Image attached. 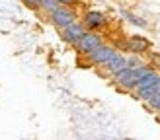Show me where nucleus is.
<instances>
[{
  "label": "nucleus",
  "instance_id": "nucleus-1",
  "mask_svg": "<svg viewBox=\"0 0 160 140\" xmlns=\"http://www.w3.org/2000/svg\"><path fill=\"white\" fill-rule=\"evenodd\" d=\"M115 49L117 51H121L125 54H147L150 53V49H152V41L147 37H142V35H131V37H127L123 39L119 45H115Z\"/></svg>",
  "mask_w": 160,
  "mask_h": 140
},
{
  "label": "nucleus",
  "instance_id": "nucleus-2",
  "mask_svg": "<svg viewBox=\"0 0 160 140\" xmlns=\"http://www.w3.org/2000/svg\"><path fill=\"white\" fill-rule=\"evenodd\" d=\"M78 20V12L76 8H68V6H59L55 12H51L47 16V21L51 23L55 29H65L67 26H70L72 21Z\"/></svg>",
  "mask_w": 160,
  "mask_h": 140
},
{
  "label": "nucleus",
  "instance_id": "nucleus-3",
  "mask_svg": "<svg viewBox=\"0 0 160 140\" xmlns=\"http://www.w3.org/2000/svg\"><path fill=\"white\" fill-rule=\"evenodd\" d=\"M115 53H117L115 45H111V43H102L96 51H92L90 54H86V57H82V58H84V64H86V66L102 68Z\"/></svg>",
  "mask_w": 160,
  "mask_h": 140
},
{
  "label": "nucleus",
  "instance_id": "nucleus-4",
  "mask_svg": "<svg viewBox=\"0 0 160 140\" xmlns=\"http://www.w3.org/2000/svg\"><path fill=\"white\" fill-rule=\"evenodd\" d=\"M102 43H106V37L98 31H86V33L78 39V43L74 45L76 53L80 57H86V54H90L92 51H96Z\"/></svg>",
  "mask_w": 160,
  "mask_h": 140
},
{
  "label": "nucleus",
  "instance_id": "nucleus-5",
  "mask_svg": "<svg viewBox=\"0 0 160 140\" xmlns=\"http://www.w3.org/2000/svg\"><path fill=\"white\" fill-rule=\"evenodd\" d=\"M80 21H82V26L86 27V31H98V33L109 26L108 16L100 10H86L82 14V18H80Z\"/></svg>",
  "mask_w": 160,
  "mask_h": 140
},
{
  "label": "nucleus",
  "instance_id": "nucleus-6",
  "mask_svg": "<svg viewBox=\"0 0 160 140\" xmlns=\"http://www.w3.org/2000/svg\"><path fill=\"white\" fill-rule=\"evenodd\" d=\"M59 33H61V39H62L67 45H72V47H74V45L78 43V39L86 33V27L82 26V21H80V20H76V21L70 23V26H67L65 29H61Z\"/></svg>",
  "mask_w": 160,
  "mask_h": 140
},
{
  "label": "nucleus",
  "instance_id": "nucleus-7",
  "mask_svg": "<svg viewBox=\"0 0 160 140\" xmlns=\"http://www.w3.org/2000/svg\"><path fill=\"white\" fill-rule=\"evenodd\" d=\"M125 66H127V54L121 53V51H117V53H115L113 57H111L100 70H102V74L106 76V78H111L113 74H117L119 70H123Z\"/></svg>",
  "mask_w": 160,
  "mask_h": 140
},
{
  "label": "nucleus",
  "instance_id": "nucleus-8",
  "mask_svg": "<svg viewBox=\"0 0 160 140\" xmlns=\"http://www.w3.org/2000/svg\"><path fill=\"white\" fill-rule=\"evenodd\" d=\"M131 96L135 99H139V101H145V105L150 103V101H154L160 97V80L152 86H147V88H141V90H135Z\"/></svg>",
  "mask_w": 160,
  "mask_h": 140
},
{
  "label": "nucleus",
  "instance_id": "nucleus-9",
  "mask_svg": "<svg viewBox=\"0 0 160 140\" xmlns=\"http://www.w3.org/2000/svg\"><path fill=\"white\" fill-rule=\"evenodd\" d=\"M121 16L129 21V23H133V26H137V27H147L148 23H147V20H142V18H139V16H135L133 12H129V10H121Z\"/></svg>",
  "mask_w": 160,
  "mask_h": 140
},
{
  "label": "nucleus",
  "instance_id": "nucleus-10",
  "mask_svg": "<svg viewBox=\"0 0 160 140\" xmlns=\"http://www.w3.org/2000/svg\"><path fill=\"white\" fill-rule=\"evenodd\" d=\"M59 6H61V4H59V0H41L39 12H41V14H45V18H47V16H49L51 12H55Z\"/></svg>",
  "mask_w": 160,
  "mask_h": 140
},
{
  "label": "nucleus",
  "instance_id": "nucleus-11",
  "mask_svg": "<svg viewBox=\"0 0 160 140\" xmlns=\"http://www.w3.org/2000/svg\"><path fill=\"white\" fill-rule=\"evenodd\" d=\"M142 64H147V60L141 54H127V68H139Z\"/></svg>",
  "mask_w": 160,
  "mask_h": 140
},
{
  "label": "nucleus",
  "instance_id": "nucleus-12",
  "mask_svg": "<svg viewBox=\"0 0 160 140\" xmlns=\"http://www.w3.org/2000/svg\"><path fill=\"white\" fill-rule=\"evenodd\" d=\"M148 64L150 66H152L154 70H156V72L160 74V53H150V57H148Z\"/></svg>",
  "mask_w": 160,
  "mask_h": 140
},
{
  "label": "nucleus",
  "instance_id": "nucleus-13",
  "mask_svg": "<svg viewBox=\"0 0 160 140\" xmlns=\"http://www.w3.org/2000/svg\"><path fill=\"white\" fill-rule=\"evenodd\" d=\"M22 2L26 8H29L33 12H39V6H41V0H22Z\"/></svg>",
  "mask_w": 160,
  "mask_h": 140
},
{
  "label": "nucleus",
  "instance_id": "nucleus-14",
  "mask_svg": "<svg viewBox=\"0 0 160 140\" xmlns=\"http://www.w3.org/2000/svg\"><path fill=\"white\" fill-rule=\"evenodd\" d=\"M61 6H68V8H76L82 4V0H59Z\"/></svg>",
  "mask_w": 160,
  "mask_h": 140
},
{
  "label": "nucleus",
  "instance_id": "nucleus-15",
  "mask_svg": "<svg viewBox=\"0 0 160 140\" xmlns=\"http://www.w3.org/2000/svg\"><path fill=\"white\" fill-rule=\"evenodd\" d=\"M147 107L150 109V111H152V113H160V97L158 99H154V101H150V103H147Z\"/></svg>",
  "mask_w": 160,
  "mask_h": 140
},
{
  "label": "nucleus",
  "instance_id": "nucleus-16",
  "mask_svg": "<svg viewBox=\"0 0 160 140\" xmlns=\"http://www.w3.org/2000/svg\"><path fill=\"white\" fill-rule=\"evenodd\" d=\"M158 119H160V113H158Z\"/></svg>",
  "mask_w": 160,
  "mask_h": 140
}]
</instances>
